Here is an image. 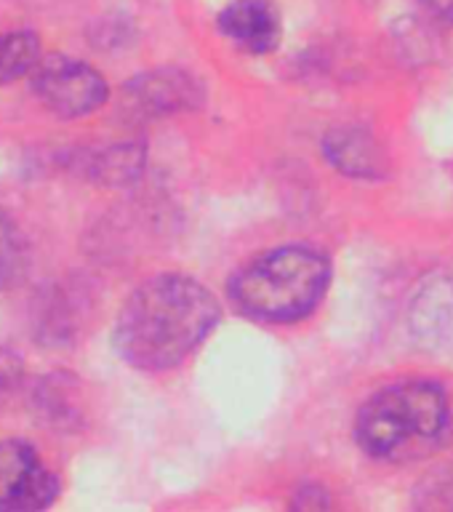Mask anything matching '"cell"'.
Here are the masks:
<instances>
[{
  "mask_svg": "<svg viewBox=\"0 0 453 512\" xmlns=\"http://www.w3.org/2000/svg\"><path fill=\"white\" fill-rule=\"evenodd\" d=\"M219 323V304L190 275L166 272L136 288L115 320V350L128 366L168 371L198 350Z\"/></svg>",
  "mask_w": 453,
  "mask_h": 512,
  "instance_id": "cell-1",
  "label": "cell"
},
{
  "mask_svg": "<svg viewBox=\"0 0 453 512\" xmlns=\"http://www.w3.org/2000/svg\"><path fill=\"white\" fill-rule=\"evenodd\" d=\"M451 432V400L427 379L384 387L363 403L355 422L360 448L384 462L424 459L446 446Z\"/></svg>",
  "mask_w": 453,
  "mask_h": 512,
  "instance_id": "cell-2",
  "label": "cell"
},
{
  "mask_svg": "<svg viewBox=\"0 0 453 512\" xmlns=\"http://www.w3.org/2000/svg\"><path fill=\"white\" fill-rule=\"evenodd\" d=\"M328 259L315 248L283 246L256 256L232 278L230 296L248 318L294 323L307 318L328 288Z\"/></svg>",
  "mask_w": 453,
  "mask_h": 512,
  "instance_id": "cell-3",
  "label": "cell"
},
{
  "mask_svg": "<svg viewBox=\"0 0 453 512\" xmlns=\"http://www.w3.org/2000/svg\"><path fill=\"white\" fill-rule=\"evenodd\" d=\"M32 94L56 118H86L107 102L110 86L91 64L54 54L43 56L30 72Z\"/></svg>",
  "mask_w": 453,
  "mask_h": 512,
  "instance_id": "cell-4",
  "label": "cell"
},
{
  "mask_svg": "<svg viewBox=\"0 0 453 512\" xmlns=\"http://www.w3.org/2000/svg\"><path fill=\"white\" fill-rule=\"evenodd\" d=\"M59 496V478L38 454V448L22 438L0 440V510H46Z\"/></svg>",
  "mask_w": 453,
  "mask_h": 512,
  "instance_id": "cell-5",
  "label": "cell"
},
{
  "mask_svg": "<svg viewBox=\"0 0 453 512\" xmlns=\"http://www.w3.org/2000/svg\"><path fill=\"white\" fill-rule=\"evenodd\" d=\"M200 104V86L182 70L144 72L123 88V115L128 120H155L192 110Z\"/></svg>",
  "mask_w": 453,
  "mask_h": 512,
  "instance_id": "cell-6",
  "label": "cell"
},
{
  "mask_svg": "<svg viewBox=\"0 0 453 512\" xmlns=\"http://www.w3.org/2000/svg\"><path fill=\"white\" fill-rule=\"evenodd\" d=\"M216 27L232 46L248 54H270L280 43V14L270 0H232Z\"/></svg>",
  "mask_w": 453,
  "mask_h": 512,
  "instance_id": "cell-7",
  "label": "cell"
},
{
  "mask_svg": "<svg viewBox=\"0 0 453 512\" xmlns=\"http://www.w3.org/2000/svg\"><path fill=\"white\" fill-rule=\"evenodd\" d=\"M323 152L339 174L355 176V179H376V176H384V168H387V158L379 142L360 126H342L328 131L323 139Z\"/></svg>",
  "mask_w": 453,
  "mask_h": 512,
  "instance_id": "cell-8",
  "label": "cell"
},
{
  "mask_svg": "<svg viewBox=\"0 0 453 512\" xmlns=\"http://www.w3.org/2000/svg\"><path fill=\"white\" fill-rule=\"evenodd\" d=\"M144 166L142 144H115L107 150L94 152L86 163L91 179L102 184H126L139 176Z\"/></svg>",
  "mask_w": 453,
  "mask_h": 512,
  "instance_id": "cell-9",
  "label": "cell"
},
{
  "mask_svg": "<svg viewBox=\"0 0 453 512\" xmlns=\"http://www.w3.org/2000/svg\"><path fill=\"white\" fill-rule=\"evenodd\" d=\"M40 59L43 54H40V38L35 32H3L0 35V86L30 78V72L38 67Z\"/></svg>",
  "mask_w": 453,
  "mask_h": 512,
  "instance_id": "cell-10",
  "label": "cell"
},
{
  "mask_svg": "<svg viewBox=\"0 0 453 512\" xmlns=\"http://www.w3.org/2000/svg\"><path fill=\"white\" fill-rule=\"evenodd\" d=\"M30 267V248L19 224L6 208L0 206V291L22 283Z\"/></svg>",
  "mask_w": 453,
  "mask_h": 512,
  "instance_id": "cell-11",
  "label": "cell"
},
{
  "mask_svg": "<svg viewBox=\"0 0 453 512\" xmlns=\"http://www.w3.org/2000/svg\"><path fill=\"white\" fill-rule=\"evenodd\" d=\"M67 379L62 374L46 376L43 382L38 384V411L46 416L48 422L62 424L72 422L78 416V408H75V398L70 395V387H67Z\"/></svg>",
  "mask_w": 453,
  "mask_h": 512,
  "instance_id": "cell-12",
  "label": "cell"
},
{
  "mask_svg": "<svg viewBox=\"0 0 453 512\" xmlns=\"http://www.w3.org/2000/svg\"><path fill=\"white\" fill-rule=\"evenodd\" d=\"M24 382V360L8 347H0V406L14 398Z\"/></svg>",
  "mask_w": 453,
  "mask_h": 512,
  "instance_id": "cell-13",
  "label": "cell"
},
{
  "mask_svg": "<svg viewBox=\"0 0 453 512\" xmlns=\"http://www.w3.org/2000/svg\"><path fill=\"white\" fill-rule=\"evenodd\" d=\"M432 16H438L443 22H453V0H419Z\"/></svg>",
  "mask_w": 453,
  "mask_h": 512,
  "instance_id": "cell-14",
  "label": "cell"
}]
</instances>
